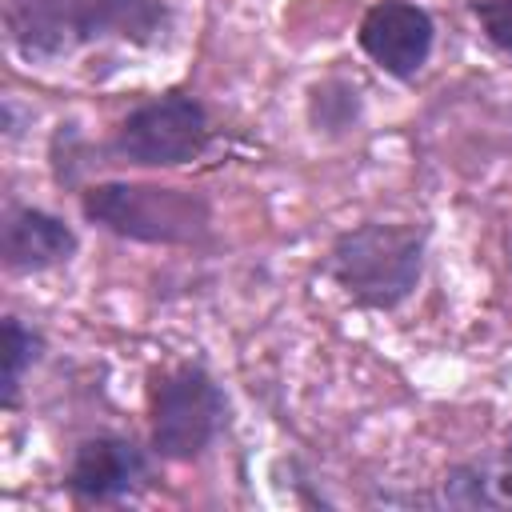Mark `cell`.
I'll return each mask as SVG.
<instances>
[{"instance_id":"obj_1","label":"cell","mask_w":512,"mask_h":512,"mask_svg":"<svg viewBox=\"0 0 512 512\" xmlns=\"http://www.w3.org/2000/svg\"><path fill=\"white\" fill-rule=\"evenodd\" d=\"M424 268V232L412 224H356L328 248L324 272L364 308L404 304Z\"/></svg>"},{"instance_id":"obj_2","label":"cell","mask_w":512,"mask_h":512,"mask_svg":"<svg viewBox=\"0 0 512 512\" xmlns=\"http://www.w3.org/2000/svg\"><path fill=\"white\" fill-rule=\"evenodd\" d=\"M80 208L104 232L140 244H196L212 224V208L200 192L168 184L104 180L84 188Z\"/></svg>"},{"instance_id":"obj_3","label":"cell","mask_w":512,"mask_h":512,"mask_svg":"<svg viewBox=\"0 0 512 512\" xmlns=\"http://www.w3.org/2000/svg\"><path fill=\"white\" fill-rule=\"evenodd\" d=\"M224 392L200 364H180L152 380V448L164 460H196L224 428Z\"/></svg>"},{"instance_id":"obj_4","label":"cell","mask_w":512,"mask_h":512,"mask_svg":"<svg viewBox=\"0 0 512 512\" xmlns=\"http://www.w3.org/2000/svg\"><path fill=\"white\" fill-rule=\"evenodd\" d=\"M208 108L188 92L156 96L124 116L116 128V152L144 168H176L208 148Z\"/></svg>"},{"instance_id":"obj_5","label":"cell","mask_w":512,"mask_h":512,"mask_svg":"<svg viewBox=\"0 0 512 512\" xmlns=\"http://www.w3.org/2000/svg\"><path fill=\"white\" fill-rule=\"evenodd\" d=\"M356 40L380 72L396 80H412L432 56L436 24L428 8H420L416 0H376L360 20Z\"/></svg>"},{"instance_id":"obj_6","label":"cell","mask_w":512,"mask_h":512,"mask_svg":"<svg viewBox=\"0 0 512 512\" xmlns=\"http://www.w3.org/2000/svg\"><path fill=\"white\" fill-rule=\"evenodd\" d=\"M148 476V460L128 436H88L76 444L68 464V492L92 504H108L128 496Z\"/></svg>"},{"instance_id":"obj_7","label":"cell","mask_w":512,"mask_h":512,"mask_svg":"<svg viewBox=\"0 0 512 512\" xmlns=\"http://www.w3.org/2000/svg\"><path fill=\"white\" fill-rule=\"evenodd\" d=\"M72 252H76V232L60 216L32 208V204H12L4 212L0 260L8 272H40V268L72 260Z\"/></svg>"},{"instance_id":"obj_8","label":"cell","mask_w":512,"mask_h":512,"mask_svg":"<svg viewBox=\"0 0 512 512\" xmlns=\"http://www.w3.org/2000/svg\"><path fill=\"white\" fill-rule=\"evenodd\" d=\"M4 28L24 60H56L76 40V0H4Z\"/></svg>"},{"instance_id":"obj_9","label":"cell","mask_w":512,"mask_h":512,"mask_svg":"<svg viewBox=\"0 0 512 512\" xmlns=\"http://www.w3.org/2000/svg\"><path fill=\"white\" fill-rule=\"evenodd\" d=\"M164 0H76V40H124V44H156L168 28Z\"/></svg>"},{"instance_id":"obj_10","label":"cell","mask_w":512,"mask_h":512,"mask_svg":"<svg viewBox=\"0 0 512 512\" xmlns=\"http://www.w3.org/2000/svg\"><path fill=\"white\" fill-rule=\"evenodd\" d=\"M444 500L468 504V508H492L512 504V456L504 464H460L444 476Z\"/></svg>"},{"instance_id":"obj_11","label":"cell","mask_w":512,"mask_h":512,"mask_svg":"<svg viewBox=\"0 0 512 512\" xmlns=\"http://www.w3.org/2000/svg\"><path fill=\"white\" fill-rule=\"evenodd\" d=\"M0 356H4V376H0V400H4V408H16V396H20V380H24V372L40 360V348H44V340H40V332H32V328H24L16 316H4V324H0Z\"/></svg>"},{"instance_id":"obj_12","label":"cell","mask_w":512,"mask_h":512,"mask_svg":"<svg viewBox=\"0 0 512 512\" xmlns=\"http://www.w3.org/2000/svg\"><path fill=\"white\" fill-rule=\"evenodd\" d=\"M472 12H476V20H480L484 36H488L500 52L512 56V0H476Z\"/></svg>"}]
</instances>
